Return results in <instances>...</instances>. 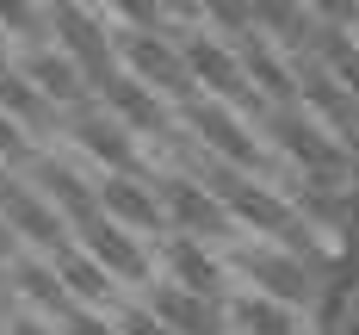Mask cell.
Instances as JSON below:
<instances>
[{"mask_svg":"<svg viewBox=\"0 0 359 335\" xmlns=\"http://www.w3.org/2000/svg\"><path fill=\"white\" fill-rule=\"evenodd\" d=\"M260 131H266V137H279V149H285L297 168H310V174H328V168H341V149H334V137H328L323 124H310L297 106H291V112L266 106Z\"/></svg>","mask_w":359,"mask_h":335,"instance_id":"8fae6325","label":"cell"},{"mask_svg":"<svg viewBox=\"0 0 359 335\" xmlns=\"http://www.w3.org/2000/svg\"><path fill=\"white\" fill-rule=\"evenodd\" d=\"M62 131H69L74 143L87 149L93 162H106V174H143V155H137V137L111 118L106 106H81L62 118Z\"/></svg>","mask_w":359,"mask_h":335,"instance_id":"8992f818","label":"cell"},{"mask_svg":"<svg viewBox=\"0 0 359 335\" xmlns=\"http://www.w3.org/2000/svg\"><path fill=\"white\" fill-rule=\"evenodd\" d=\"M81 255L100 261L111 280H130V286H149V280H155V273H149V249L130 236V230H118L106 211L81 223Z\"/></svg>","mask_w":359,"mask_h":335,"instance_id":"9c48e42d","label":"cell"},{"mask_svg":"<svg viewBox=\"0 0 359 335\" xmlns=\"http://www.w3.org/2000/svg\"><path fill=\"white\" fill-rule=\"evenodd\" d=\"M111 50H118V63L137 74L149 93H155V100H174V106H186V100L198 93V81L186 74L180 50H174L161 32H137V25H124V32L111 37Z\"/></svg>","mask_w":359,"mask_h":335,"instance_id":"7a4b0ae2","label":"cell"},{"mask_svg":"<svg viewBox=\"0 0 359 335\" xmlns=\"http://www.w3.org/2000/svg\"><path fill=\"white\" fill-rule=\"evenodd\" d=\"M316 63H323V69L359 100V44H353V37H341L334 25H323V32H316Z\"/></svg>","mask_w":359,"mask_h":335,"instance_id":"ac0fdd59","label":"cell"},{"mask_svg":"<svg viewBox=\"0 0 359 335\" xmlns=\"http://www.w3.org/2000/svg\"><path fill=\"white\" fill-rule=\"evenodd\" d=\"M291 74H297V100H310V112L323 118L328 137H341V143H359V100L334 81V74L316 63V56H297L291 63Z\"/></svg>","mask_w":359,"mask_h":335,"instance_id":"52a82bcc","label":"cell"},{"mask_svg":"<svg viewBox=\"0 0 359 335\" xmlns=\"http://www.w3.org/2000/svg\"><path fill=\"white\" fill-rule=\"evenodd\" d=\"M229 267L254 280V292L273 298V304H304L310 298V267L285 249H273V242H248V236H236L229 242Z\"/></svg>","mask_w":359,"mask_h":335,"instance_id":"277c9868","label":"cell"},{"mask_svg":"<svg viewBox=\"0 0 359 335\" xmlns=\"http://www.w3.org/2000/svg\"><path fill=\"white\" fill-rule=\"evenodd\" d=\"M6 286H13V298H19V310H32V317H43V323H50V317L69 323L74 310H81V304L62 292L56 267H50L43 255H19L13 267H6Z\"/></svg>","mask_w":359,"mask_h":335,"instance_id":"4fadbf2b","label":"cell"},{"mask_svg":"<svg viewBox=\"0 0 359 335\" xmlns=\"http://www.w3.org/2000/svg\"><path fill=\"white\" fill-rule=\"evenodd\" d=\"M174 112H180V131L205 149V155H217L223 168L254 174V180L273 174V162H266V149H260V137H254V124H248V118H236L229 106H217L211 93H192V100L174 106Z\"/></svg>","mask_w":359,"mask_h":335,"instance_id":"6da1fadb","label":"cell"},{"mask_svg":"<svg viewBox=\"0 0 359 335\" xmlns=\"http://www.w3.org/2000/svg\"><path fill=\"white\" fill-rule=\"evenodd\" d=\"M149 317H161L174 335H229V317H223V304H211V298L198 292H180L174 280H149Z\"/></svg>","mask_w":359,"mask_h":335,"instance_id":"30bf717a","label":"cell"},{"mask_svg":"<svg viewBox=\"0 0 359 335\" xmlns=\"http://www.w3.org/2000/svg\"><path fill=\"white\" fill-rule=\"evenodd\" d=\"M0 223H6L25 249H37L43 261H56L62 249H69V223L56 218V211H50V199L32 192L25 180H13L6 192H0Z\"/></svg>","mask_w":359,"mask_h":335,"instance_id":"5b68a950","label":"cell"},{"mask_svg":"<svg viewBox=\"0 0 359 335\" xmlns=\"http://www.w3.org/2000/svg\"><path fill=\"white\" fill-rule=\"evenodd\" d=\"M50 267H56V280H62V292H69L74 304H81V310H106L111 298H118V292H111L118 280H111V273L100 267V261H87L81 249H74V242H69V249H62L56 261H50Z\"/></svg>","mask_w":359,"mask_h":335,"instance_id":"2e32d148","label":"cell"},{"mask_svg":"<svg viewBox=\"0 0 359 335\" xmlns=\"http://www.w3.org/2000/svg\"><path fill=\"white\" fill-rule=\"evenodd\" d=\"M32 155H37V149H32V137H25V131H19V124H13V118L0 112V162H6V168L19 174V168H25Z\"/></svg>","mask_w":359,"mask_h":335,"instance_id":"d6986e66","label":"cell"},{"mask_svg":"<svg viewBox=\"0 0 359 335\" xmlns=\"http://www.w3.org/2000/svg\"><path fill=\"white\" fill-rule=\"evenodd\" d=\"M43 19H50V13H37V6H0V25H6V32H25V37H32Z\"/></svg>","mask_w":359,"mask_h":335,"instance_id":"44dd1931","label":"cell"},{"mask_svg":"<svg viewBox=\"0 0 359 335\" xmlns=\"http://www.w3.org/2000/svg\"><path fill=\"white\" fill-rule=\"evenodd\" d=\"M62 335H118V329H111L100 310H74L69 323H62Z\"/></svg>","mask_w":359,"mask_h":335,"instance_id":"7402d4cb","label":"cell"},{"mask_svg":"<svg viewBox=\"0 0 359 335\" xmlns=\"http://www.w3.org/2000/svg\"><path fill=\"white\" fill-rule=\"evenodd\" d=\"M149 192L161 199V211H168V230H174V236H186V242H223V249L236 242L229 211H223L198 180H186V174H149Z\"/></svg>","mask_w":359,"mask_h":335,"instance_id":"3957f363","label":"cell"},{"mask_svg":"<svg viewBox=\"0 0 359 335\" xmlns=\"http://www.w3.org/2000/svg\"><path fill=\"white\" fill-rule=\"evenodd\" d=\"M19 180V174H13V168H6V162H0V192H6V186Z\"/></svg>","mask_w":359,"mask_h":335,"instance_id":"484cf974","label":"cell"},{"mask_svg":"<svg viewBox=\"0 0 359 335\" xmlns=\"http://www.w3.org/2000/svg\"><path fill=\"white\" fill-rule=\"evenodd\" d=\"M0 112L32 137V143H56L62 137V118H56V106L37 93L32 81L19 74V63H0Z\"/></svg>","mask_w":359,"mask_h":335,"instance_id":"9a60e30c","label":"cell"},{"mask_svg":"<svg viewBox=\"0 0 359 335\" xmlns=\"http://www.w3.org/2000/svg\"><path fill=\"white\" fill-rule=\"evenodd\" d=\"M161 267H168V280H174L180 292H198V298H211V304H229V273H223V261H217L205 242L168 236V242H161Z\"/></svg>","mask_w":359,"mask_h":335,"instance_id":"5bb4252c","label":"cell"},{"mask_svg":"<svg viewBox=\"0 0 359 335\" xmlns=\"http://www.w3.org/2000/svg\"><path fill=\"white\" fill-rule=\"evenodd\" d=\"M13 317H19V298H13V286L0 280V323H13Z\"/></svg>","mask_w":359,"mask_h":335,"instance_id":"d4e9b609","label":"cell"},{"mask_svg":"<svg viewBox=\"0 0 359 335\" xmlns=\"http://www.w3.org/2000/svg\"><path fill=\"white\" fill-rule=\"evenodd\" d=\"M0 335H6V329H0Z\"/></svg>","mask_w":359,"mask_h":335,"instance_id":"4316f807","label":"cell"},{"mask_svg":"<svg viewBox=\"0 0 359 335\" xmlns=\"http://www.w3.org/2000/svg\"><path fill=\"white\" fill-rule=\"evenodd\" d=\"M6 335H62L56 323H43V317H32V310H19L13 323H6Z\"/></svg>","mask_w":359,"mask_h":335,"instance_id":"603a6c76","label":"cell"},{"mask_svg":"<svg viewBox=\"0 0 359 335\" xmlns=\"http://www.w3.org/2000/svg\"><path fill=\"white\" fill-rule=\"evenodd\" d=\"M19 255H25V242H19V236H13V230L0 223V267H13Z\"/></svg>","mask_w":359,"mask_h":335,"instance_id":"cb8c5ba5","label":"cell"},{"mask_svg":"<svg viewBox=\"0 0 359 335\" xmlns=\"http://www.w3.org/2000/svg\"><path fill=\"white\" fill-rule=\"evenodd\" d=\"M93 192H100V211H106L118 230H130L137 242L168 230V211H161V199L149 192V168H143V174H106Z\"/></svg>","mask_w":359,"mask_h":335,"instance_id":"ba28073f","label":"cell"},{"mask_svg":"<svg viewBox=\"0 0 359 335\" xmlns=\"http://www.w3.org/2000/svg\"><path fill=\"white\" fill-rule=\"evenodd\" d=\"M118 335H174L161 317H149L143 304H118V323H111Z\"/></svg>","mask_w":359,"mask_h":335,"instance_id":"ffe728a7","label":"cell"},{"mask_svg":"<svg viewBox=\"0 0 359 335\" xmlns=\"http://www.w3.org/2000/svg\"><path fill=\"white\" fill-rule=\"evenodd\" d=\"M223 317H229V335H297V317L260 292H229Z\"/></svg>","mask_w":359,"mask_h":335,"instance_id":"e0dca14e","label":"cell"},{"mask_svg":"<svg viewBox=\"0 0 359 335\" xmlns=\"http://www.w3.org/2000/svg\"><path fill=\"white\" fill-rule=\"evenodd\" d=\"M19 74L32 81L37 93L50 100V106H62V112L93 106V93H87L81 69H74V63L62 56V50H56V44H25V56H19Z\"/></svg>","mask_w":359,"mask_h":335,"instance_id":"7c38bea8","label":"cell"}]
</instances>
